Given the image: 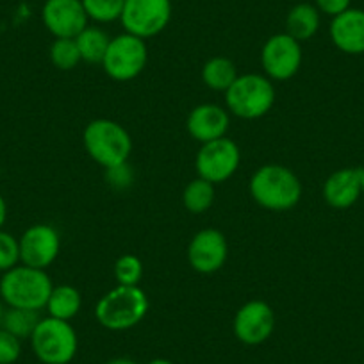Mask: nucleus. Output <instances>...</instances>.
<instances>
[{
    "mask_svg": "<svg viewBox=\"0 0 364 364\" xmlns=\"http://www.w3.org/2000/svg\"><path fill=\"white\" fill-rule=\"evenodd\" d=\"M41 20L54 38H75L90 22L82 0H45Z\"/></svg>",
    "mask_w": 364,
    "mask_h": 364,
    "instance_id": "4468645a",
    "label": "nucleus"
},
{
    "mask_svg": "<svg viewBox=\"0 0 364 364\" xmlns=\"http://www.w3.org/2000/svg\"><path fill=\"white\" fill-rule=\"evenodd\" d=\"M80 307H82V296L79 289L70 284H59L52 288L45 309L48 311V316L72 321L80 313Z\"/></svg>",
    "mask_w": 364,
    "mask_h": 364,
    "instance_id": "6ab92c4d",
    "label": "nucleus"
},
{
    "mask_svg": "<svg viewBox=\"0 0 364 364\" xmlns=\"http://www.w3.org/2000/svg\"><path fill=\"white\" fill-rule=\"evenodd\" d=\"M73 40L79 47L82 61L91 63V65H102L104 55H106L107 47L111 43V38L107 36L106 31L97 26H87Z\"/></svg>",
    "mask_w": 364,
    "mask_h": 364,
    "instance_id": "aec40b11",
    "label": "nucleus"
},
{
    "mask_svg": "<svg viewBox=\"0 0 364 364\" xmlns=\"http://www.w3.org/2000/svg\"><path fill=\"white\" fill-rule=\"evenodd\" d=\"M149 307V296L139 286H117L100 296L95 318L107 331L124 332L141 323Z\"/></svg>",
    "mask_w": 364,
    "mask_h": 364,
    "instance_id": "f03ea898",
    "label": "nucleus"
},
{
    "mask_svg": "<svg viewBox=\"0 0 364 364\" xmlns=\"http://www.w3.org/2000/svg\"><path fill=\"white\" fill-rule=\"evenodd\" d=\"M275 97L273 82L264 73H243L225 91V106L234 117L257 120L272 111Z\"/></svg>",
    "mask_w": 364,
    "mask_h": 364,
    "instance_id": "39448f33",
    "label": "nucleus"
},
{
    "mask_svg": "<svg viewBox=\"0 0 364 364\" xmlns=\"http://www.w3.org/2000/svg\"><path fill=\"white\" fill-rule=\"evenodd\" d=\"M215 184L205 178L197 177L182 191V204L191 215H204L213 204H215Z\"/></svg>",
    "mask_w": 364,
    "mask_h": 364,
    "instance_id": "4be33fe9",
    "label": "nucleus"
},
{
    "mask_svg": "<svg viewBox=\"0 0 364 364\" xmlns=\"http://www.w3.org/2000/svg\"><path fill=\"white\" fill-rule=\"evenodd\" d=\"M20 262V241L13 234L0 230V273L9 272Z\"/></svg>",
    "mask_w": 364,
    "mask_h": 364,
    "instance_id": "bb28decb",
    "label": "nucleus"
},
{
    "mask_svg": "<svg viewBox=\"0 0 364 364\" xmlns=\"http://www.w3.org/2000/svg\"><path fill=\"white\" fill-rule=\"evenodd\" d=\"M113 272L118 286H139L143 277V262L138 255L124 254L117 259Z\"/></svg>",
    "mask_w": 364,
    "mask_h": 364,
    "instance_id": "a878e982",
    "label": "nucleus"
},
{
    "mask_svg": "<svg viewBox=\"0 0 364 364\" xmlns=\"http://www.w3.org/2000/svg\"><path fill=\"white\" fill-rule=\"evenodd\" d=\"M236 79L237 68L229 58L216 55V58L208 59L205 65L202 66V80L213 91H223L225 93Z\"/></svg>",
    "mask_w": 364,
    "mask_h": 364,
    "instance_id": "412c9836",
    "label": "nucleus"
},
{
    "mask_svg": "<svg viewBox=\"0 0 364 364\" xmlns=\"http://www.w3.org/2000/svg\"><path fill=\"white\" fill-rule=\"evenodd\" d=\"M241 163V150L236 141L225 138L204 143L195 159L198 177L211 184H222L237 171Z\"/></svg>",
    "mask_w": 364,
    "mask_h": 364,
    "instance_id": "1a4fd4ad",
    "label": "nucleus"
},
{
    "mask_svg": "<svg viewBox=\"0 0 364 364\" xmlns=\"http://www.w3.org/2000/svg\"><path fill=\"white\" fill-rule=\"evenodd\" d=\"M132 178H134V173H132L129 163L106 168V181L109 182V186L117 188V190H125V188L131 186Z\"/></svg>",
    "mask_w": 364,
    "mask_h": 364,
    "instance_id": "c85d7f7f",
    "label": "nucleus"
},
{
    "mask_svg": "<svg viewBox=\"0 0 364 364\" xmlns=\"http://www.w3.org/2000/svg\"><path fill=\"white\" fill-rule=\"evenodd\" d=\"M360 181H363V195H364V168H360Z\"/></svg>",
    "mask_w": 364,
    "mask_h": 364,
    "instance_id": "f704fd0d",
    "label": "nucleus"
},
{
    "mask_svg": "<svg viewBox=\"0 0 364 364\" xmlns=\"http://www.w3.org/2000/svg\"><path fill=\"white\" fill-rule=\"evenodd\" d=\"M125 0H82L87 20L95 23H111L120 20Z\"/></svg>",
    "mask_w": 364,
    "mask_h": 364,
    "instance_id": "393cba45",
    "label": "nucleus"
},
{
    "mask_svg": "<svg viewBox=\"0 0 364 364\" xmlns=\"http://www.w3.org/2000/svg\"><path fill=\"white\" fill-rule=\"evenodd\" d=\"M146 364H173V363H171L170 359H164V357H157V359L149 360V363H146Z\"/></svg>",
    "mask_w": 364,
    "mask_h": 364,
    "instance_id": "473e14b6",
    "label": "nucleus"
},
{
    "mask_svg": "<svg viewBox=\"0 0 364 364\" xmlns=\"http://www.w3.org/2000/svg\"><path fill=\"white\" fill-rule=\"evenodd\" d=\"M314 6H316L321 15L334 18V16L341 15L346 9L352 8V0H314Z\"/></svg>",
    "mask_w": 364,
    "mask_h": 364,
    "instance_id": "c756f323",
    "label": "nucleus"
},
{
    "mask_svg": "<svg viewBox=\"0 0 364 364\" xmlns=\"http://www.w3.org/2000/svg\"><path fill=\"white\" fill-rule=\"evenodd\" d=\"M48 58H50L52 65L61 72H70L82 61L79 47L73 38H55L48 50Z\"/></svg>",
    "mask_w": 364,
    "mask_h": 364,
    "instance_id": "b1692460",
    "label": "nucleus"
},
{
    "mask_svg": "<svg viewBox=\"0 0 364 364\" xmlns=\"http://www.w3.org/2000/svg\"><path fill=\"white\" fill-rule=\"evenodd\" d=\"M261 66L269 80H289L302 66V43L286 33L273 34L261 48Z\"/></svg>",
    "mask_w": 364,
    "mask_h": 364,
    "instance_id": "9d476101",
    "label": "nucleus"
},
{
    "mask_svg": "<svg viewBox=\"0 0 364 364\" xmlns=\"http://www.w3.org/2000/svg\"><path fill=\"white\" fill-rule=\"evenodd\" d=\"M40 314L38 311L18 309V307H6L4 316L0 327L11 332L18 339H29L33 336L34 328L40 323Z\"/></svg>",
    "mask_w": 364,
    "mask_h": 364,
    "instance_id": "5701e85b",
    "label": "nucleus"
},
{
    "mask_svg": "<svg viewBox=\"0 0 364 364\" xmlns=\"http://www.w3.org/2000/svg\"><path fill=\"white\" fill-rule=\"evenodd\" d=\"M22 355V339L0 327V364H15Z\"/></svg>",
    "mask_w": 364,
    "mask_h": 364,
    "instance_id": "cd10ccee",
    "label": "nucleus"
},
{
    "mask_svg": "<svg viewBox=\"0 0 364 364\" xmlns=\"http://www.w3.org/2000/svg\"><path fill=\"white\" fill-rule=\"evenodd\" d=\"M6 304L2 302V299H0V323H2V316H4V311H6Z\"/></svg>",
    "mask_w": 364,
    "mask_h": 364,
    "instance_id": "72a5a7b5",
    "label": "nucleus"
},
{
    "mask_svg": "<svg viewBox=\"0 0 364 364\" xmlns=\"http://www.w3.org/2000/svg\"><path fill=\"white\" fill-rule=\"evenodd\" d=\"M328 34L338 50L348 55L364 54V9L350 8L334 16Z\"/></svg>",
    "mask_w": 364,
    "mask_h": 364,
    "instance_id": "dca6fc26",
    "label": "nucleus"
},
{
    "mask_svg": "<svg viewBox=\"0 0 364 364\" xmlns=\"http://www.w3.org/2000/svg\"><path fill=\"white\" fill-rule=\"evenodd\" d=\"M36 359L43 364H70L79 350V338L70 321L41 318L29 338Z\"/></svg>",
    "mask_w": 364,
    "mask_h": 364,
    "instance_id": "423d86ee",
    "label": "nucleus"
},
{
    "mask_svg": "<svg viewBox=\"0 0 364 364\" xmlns=\"http://www.w3.org/2000/svg\"><path fill=\"white\" fill-rule=\"evenodd\" d=\"M149 63V48L145 40L124 33L111 38V43L104 55L102 68L107 77L118 82L136 79Z\"/></svg>",
    "mask_w": 364,
    "mask_h": 364,
    "instance_id": "0eeeda50",
    "label": "nucleus"
},
{
    "mask_svg": "<svg viewBox=\"0 0 364 364\" xmlns=\"http://www.w3.org/2000/svg\"><path fill=\"white\" fill-rule=\"evenodd\" d=\"M6 220H8V204H6V198L0 193V230L4 227Z\"/></svg>",
    "mask_w": 364,
    "mask_h": 364,
    "instance_id": "7c9ffc66",
    "label": "nucleus"
},
{
    "mask_svg": "<svg viewBox=\"0 0 364 364\" xmlns=\"http://www.w3.org/2000/svg\"><path fill=\"white\" fill-rule=\"evenodd\" d=\"M20 262L31 268L47 269L61 250L59 232L48 223L31 225L20 236Z\"/></svg>",
    "mask_w": 364,
    "mask_h": 364,
    "instance_id": "f8f14e48",
    "label": "nucleus"
},
{
    "mask_svg": "<svg viewBox=\"0 0 364 364\" xmlns=\"http://www.w3.org/2000/svg\"><path fill=\"white\" fill-rule=\"evenodd\" d=\"M106 364H138V363L132 359H129V357H114V359L107 360Z\"/></svg>",
    "mask_w": 364,
    "mask_h": 364,
    "instance_id": "2f4dec72",
    "label": "nucleus"
},
{
    "mask_svg": "<svg viewBox=\"0 0 364 364\" xmlns=\"http://www.w3.org/2000/svg\"><path fill=\"white\" fill-rule=\"evenodd\" d=\"M250 197L268 211L282 213L295 208L302 198V182L293 170L282 164L257 168L248 184Z\"/></svg>",
    "mask_w": 364,
    "mask_h": 364,
    "instance_id": "f257e3e1",
    "label": "nucleus"
},
{
    "mask_svg": "<svg viewBox=\"0 0 364 364\" xmlns=\"http://www.w3.org/2000/svg\"><path fill=\"white\" fill-rule=\"evenodd\" d=\"M52 288V279L45 269L18 264L2 273L0 299L8 307L41 311L47 307Z\"/></svg>",
    "mask_w": 364,
    "mask_h": 364,
    "instance_id": "7ed1b4c3",
    "label": "nucleus"
},
{
    "mask_svg": "<svg viewBox=\"0 0 364 364\" xmlns=\"http://www.w3.org/2000/svg\"><path fill=\"white\" fill-rule=\"evenodd\" d=\"M171 20V0H125L120 23L141 40L157 36Z\"/></svg>",
    "mask_w": 364,
    "mask_h": 364,
    "instance_id": "6e6552de",
    "label": "nucleus"
},
{
    "mask_svg": "<svg viewBox=\"0 0 364 364\" xmlns=\"http://www.w3.org/2000/svg\"><path fill=\"white\" fill-rule=\"evenodd\" d=\"M82 145L87 156L102 168H113L129 161L132 138L124 125L109 118H97L86 125Z\"/></svg>",
    "mask_w": 364,
    "mask_h": 364,
    "instance_id": "20e7f679",
    "label": "nucleus"
},
{
    "mask_svg": "<svg viewBox=\"0 0 364 364\" xmlns=\"http://www.w3.org/2000/svg\"><path fill=\"white\" fill-rule=\"evenodd\" d=\"M275 331V313L264 300H250L234 314L232 332L240 343L257 346L268 341Z\"/></svg>",
    "mask_w": 364,
    "mask_h": 364,
    "instance_id": "9b49d317",
    "label": "nucleus"
},
{
    "mask_svg": "<svg viewBox=\"0 0 364 364\" xmlns=\"http://www.w3.org/2000/svg\"><path fill=\"white\" fill-rule=\"evenodd\" d=\"M363 195L360 168H341L328 175L323 184V198L331 208L348 209Z\"/></svg>",
    "mask_w": 364,
    "mask_h": 364,
    "instance_id": "f3484780",
    "label": "nucleus"
},
{
    "mask_svg": "<svg viewBox=\"0 0 364 364\" xmlns=\"http://www.w3.org/2000/svg\"><path fill=\"white\" fill-rule=\"evenodd\" d=\"M229 257L227 237L218 229H202L188 245V262L202 275H211L223 268Z\"/></svg>",
    "mask_w": 364,
    "mask_h": 364,
    "instance_id": "ddd939ff",
    "label": "nucleus"
},
{
    "mask_svg": "<svg viewBox=\"0 0 364 364\" xmlns=\"http://www.w3.org/2000/svg\"><path fill=\"white\" fill-rule=\"evenodd\" d=\"M321 13L318 8L309 2H300L289 9L286 16V34L295 38L296 41H309L311 38L316 36L320 31Z\"/></svg>",
    "mask_w": 364,
    "mask_h": 364,
    "instance_id": "a211bd4d",
    "label": "nucleus"
},
{
    "mask_svg": "<svg viewBox=\"0 0 364 364\" xmlns=\"http://www.w3.org/2000/svg\"><path fill=\"white\" fill-rule=\"evenodd\" d=\"M229 125V111H225L218 104H200L193 107L186 120L188 134L200 145L225 138Z\"/></svg>",
    "mask_w": 364,
    "mask_h": 364,
    "instance_id": "2eb2a0df",
    "label": "nucleus"
}]
</instances>
